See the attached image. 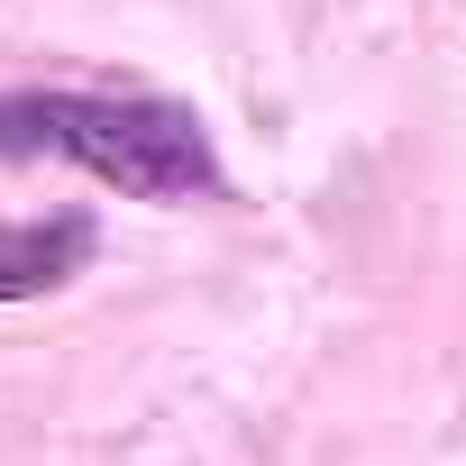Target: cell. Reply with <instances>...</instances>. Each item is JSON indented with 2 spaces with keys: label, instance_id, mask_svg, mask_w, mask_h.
I'll use <instances>...</instances> for the list:
<instances>
[{
  "label": "cell",
  "instance_id": "3",
  "mask_svg": "<svg viewBox=\"0 0 466 466\" xmlns=\"http://www.w3.org/2000/svg\"><path fill=\"white\" fill-rule=\"evenodd\" d=\"M65 92H0V165L10 156H56Z\"/></svg>",
  "mask_w": 466,
  "mask_h": 466
},
{
  "label": "cell",
  "instance_id": "2",
  "mask_svg": "<svg viewBox=\"0 0 466 466\" xmlns=\"http://www.w3.org/2000/svg\"><path fill=\"white\" fill-rule=\"evenodd\" d=\"M92 266V219L56 210V219H0V302H37L56 284H74Z\"/></svg>",
  "mask_w": 466,
  "mask_h": 466
},
{
  "label": "cell",
  "instance_id": "1",
  "mask_svg": "<svg viewBox=\"0 0 466 466\" xmlns=\"http://www.w3.org/2000/svg\"><path fill=\"white\" fill-rule=\"evenodd\" d=\"M56 156H74L92 183H110V192H128V201H210V192H219V156H210L201 119L174 110V101L65 92Z\"/></svg>",
  "mask_w": 466,
  "mask_h": 466
}]
</instances>
